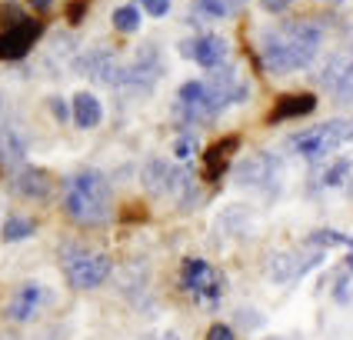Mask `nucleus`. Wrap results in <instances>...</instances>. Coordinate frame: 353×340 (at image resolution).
<instances>
[{
    "label": "nucleus",
    "instance_id": "obj_1",
    "mask_svg": "<svg viewBox=\"0 0 353 340\" xmlns=\"http://www.w3.org/2000/svg\"><path fill=\"white\" fill-rule=\"evenodd\" d=\"M323 47V27L310 17L280 20L256 34V57L270 77H287L307 70Z\"/></svg>",
    "mask_w": 353,
    "mask_h": 340
},
{
    "label": "nucleus",
    "instance_id": "obj_33",
    "mask_svg": "<svg viewBox=\"0 0 353 340\" xmlns=\"http://www.w3.org/2000/svg\"><path fill=\"white\" fill-rule=\"evenodd\" d=\"M0 117H3V97H0Z\"/></svg>",
    "mask_w": 353,
    "mask_h": 340
},
{
    "label": "nucleus",
    "instance_id": "obj_8",
    "mask_svg": "<svg viewBox=\"0 0 353 340\" xmlns=\"http://www.w3.org/2000/svg\"><path fill=\"white\" fill-rule=\"evenodd\" d=\"M180 57L194 60L200 70H216L230 60V40L223 34H214V30H200L196 37H187L176 43Z\"/></svg>",
    "mask_w": 353,
    "mask_h": 340
},
{
    "label": "nucleus",
    "instance_id": "obj_24",
    "mask_svg": "<svg viewBox=\"0 0 353 340\" xmlns=\"http://www.w3.org/2000/svg\"><path fill=\"white\" fill-rule=\"evenodd\" d=\"M196 154H200V140H196V134H190V130H183V134L174 140V147H170V160L187 163V167H194Z\"/></svg>",
    "mask_w": 353,
    "mask_h": 340
},
{
    "label": "nucleus",
    "instance_id": "obj_26",
    "mask_svg": "<svg viewBox=\"0 0 353 340\" xmlns=\"http://www.w3.org/2000/svg\"><path fill=\"white\" fill-rule=\"evenodd\" d=\"M330 294H334L336 303H350L353 300V277L347 274V270H343V274H336L334 290H330Z\"/></svg>",
    "mask_w": 353,
    "mask_h": 340
},
{
    "label": "nucleus",
    "instance_id": "obj_22",
    "mask_svg": "<svg viewBox=\"0 0 353 340\" xmlns=\"http://www.w3.org/2000/svg\"><path fill=\"white\" fill-rule=\"evenodd\" d=\"M110 23H114V30L117 34H137L140 23H143V10H140L137 3H120L117 10L110 14Z\"/></svg>",
    "mask_w": 353,
    "mask_h": 340
},
{
    "label": "nucleus",
    "instance_id": "obj_29",
    "mask_svg": "<svg viewBox=\"0 0 353 340\" xmlns=\"http://www.w3.org/2000/svg\"><path fill=\"white\" fill-rule=\"evenodd\" d=\"M290 3H294V0H260V7H263V10H270V14H283Z\"/></svg>",
    "mask_w": 353,
    "mask_h": 340
},
{
    "label": "nucleus",
    "instance_id": "obj_19",
    "mask_svg": "<svg viewBox=\"0 0 353 340\" xmlns=\"http://www.w3.org/2000/svg\"><path fill=\"white\" fill-rule=\"evenodd\" d=\"M37 234V220L30 214H7L0 223V240L3 243H20V240H30Z\"/></svg>",
    "mask_w": 353,
    "mask_h": 340
},
{
    "label": "nucleus",
    "instance_id": "obj_25",
    "mask_svg": "<svg viewBox=\"0 0 353 340\" xmlns=\"http://www.w3.org/2000/svg\"><path fill=\"white\" fill-rule=\"evenodd\" d=\"M330 90H334L336 103H353V60L340 67V74H336V80L330 83Z\"/></svg>",
    "mask_w": 353,
    "mask_h": 340
},
{
    "label": "nucleus",
    "instance_id": "obj_34",
    "mask_svg": "<svg viewBox=\"0 0 353 340\" xmlns=\"http://www.w3.org/2000/svg\"><path fill=\"white\" fill-rule=\"evenodd\" d=\"M330 3H343V0H330Z\"/></svg>",
    "mask_w": 353,
    "mask_h": 340
},
{
    "label": "nucleus",
    "instance_id": "obj_5",
    "mask_svg": "<svg viewBox=\"0 0 353 340\" xmlns=\"http://www.w3.org/2000/svg\"><path fill=\"white\" fill-rule=\"evenodd\" d=\"M353 140V117H336L327 120V123H316V127H307L290 137V150L296 157L310 160V163H320L330 154H336L343 143Z\"/></svg>",
    "mask_w": 353,
    "mask_h": 340
},
{
    "label": "nucleus",
    "instance_id": "obj_6",
    "mask_svg": "<svg viewBox=\"0 0 353 340\" xmlns=\"http://www.w3.org/2000/svg\"><path fill=\"white\" fill-rule=\"evenodd\" d=\"M230 174L240 187L260 190L267 197H274L280 190V157L270 150H254V154L240 157L236 163H230Z\"/></svg>",
    "mask_w": 353,
    "mask_h": 340
},
{
    "label": "nucleus",
    "instance_id": "obj_21",
    "mask_svg": "<svg viewBox=\"0 0 353 340\" xmlns=\"http://www.w3.org/2000/svg\"><path fill=\"white\" fill-rule=\"evenodd\" d=\"M303 243L316 247V250H334V247L353 250V234H343V230H334V227H320V230H310Z\"/></svg>",
    "mask_w": 353,
    "mask_h": 340
},
{
    "label": "nucleus",
    "instance_id": "obj_10",
    "mask_svg": "<svg viewBox=\"0 0 353 340\" xmlns=\"http://www.w3.org/2000/svg\"><path fill=\"white\" fill-rule=\"evenodd\" d=\"M163 54H160L157 43H143L130 63H123V80L120 87H130V90H150L160 77H163Z\"/></svg>",
    "mask_w": 353,
    "mask_h": 340
},
{
    "label": "nucleus",
    "instance_id": "obj_14",
    "mask_svg": "<svg viewBox=\"0 0 353 340\" xmlns=\"http://www.w3.org/2000/svg\"><path fill=\"white\" fill-rule=\"evenodd\" d=\"M0 163L3 167L27 163V134L23 123L14 117H0Z\"/></svg>",
    "mask_w": 353,
    "mask_h": 340
},
{
    "label": "nucleus",
    "instance_id": "obj_4",
    "mask_svg": "<svg viewBox=\"0 0 353 340\" xmlns=\"http://www.w3.org/2000/svg\"><path fill=\"white\" fill-rule=\"evenodd\" d=\"M60 274L74 290H97L114 274V260L97 247H87L80 240H63L57 250Z\"/></svg>",
    "mask_w": 353,
    "mask_h": 340
},
{
    "label": "nucleus",
    "instance_id": "obj_3",
    "mask_svg": "<svg viewBox=\"0 0 353 340\" xmlns=\"http://www.w3.org/2000/svg\"><path fill=\"white\" fill-rule=\"evenodd\" d=\"M140 180H143V190L150 197H167L174 200L176 207H194L196 197H200V183H196L194 167L176 163V160L147 157L143 170H140Z\"/></svg>",
    "mask_w": 353,
    "mask_h": 340
},
{
    "label": "nucleus",
    "instance_id": "obj_2",
    "mask_svg": "<svg viewBox=\"0 0 353 340\" xmlns=\"http://www.w3.org/2000/svg\"><path fill=\"white\" fill-rule=\"evenodd\" d=\"M60 210L77 227H100L114 214V187L103 170L80 167L60 183Z\"/></svg>",
    "mask_w": 353,
    "mask_h": 340
},
{
    "label": "nucleus",
    "instance_id": "obj_30",
    "mask_svg": "<svg viewBox=\"0 0 353 340\" xmlns=\"http://www.w3.org/2000/svg\"><path fill=\"white\" fill-rule=\"evenodd\" d=\"M27 7H30V10H37V14H47V10L54 7V0H27Z\"/></svg>",
    "mask_w": 353,
    "mask_h": 340
},
{
    "label": "nucleus",
    "instance_id": "obj_15",
    "mask_svg": "<svg viewBox=\"0 0 353 340\" xmlns=\"http://www.w3.org/2000/svg\"><path fill=\"white\" fill-rule=\"evenodd\" d=\"M67 110H70V120H74L77 130H97L103 123V100L90 90H77L67 100Z\"/></svg>",
    "mask_w": 353,
    "mask_h": 340
},
{
    "label": "nucleus",
    "instance_id": "obj_7",
    "mask_svg": "<svg viewBox=\"0 0 353 340\" xmlns=\"http://www.w3.org/2000/svg\"><path fill=\"white\" fill-rule=\"evenodd\" d=\"M180 287L196 300V303H216L223 294V274L210 260L187 257L180 263Z\"/></svg>",
    "mask_w": 353,
    "mask_h": 340
},
{
    "label": "nucleus",
    "instance_id": "obj_13",
    "mask_svg": "<svg viewBox=\"0 0 353 340\" xmlns=\"http://www.w3.org/2000/svg\"><path fill=\"white\" fill-rule=\"evenodd\" d=\"M203 80H183L176 87V117L183 127H196V123H207V110H203Z\"/></svg>",
    "mask_w": 353,
    "mask_h": 340
},
{
    "label": "nucleus",
    "instance_id": "obj_17",
    "mask_svg": "<svg viewBox=\"0 0 353 340\" xmlns=\"http://www.w3.org/2000/svg\"><path fill=\"white\" fill-rule=\"evenodd\" d=\"M40 37V23H14L3 37H0V57L17 60L23 54H30V47Z\"/></svg>",
    "mask_w": 353,
    "mask_h": 340
},
{
    "label": "nucleus",
    "instance_id": "obj_16",
    "mask_svg": "<svg viewBox=\"0 0 353 340\" xmlns=\"http://www.w3.org/2000/svg\"><path fill=\"white\" fill-rule=\"evenodd\" d=\"M10 187L27 200H47L50 197V177H47V170H40L34 163H20V167H14V183H10Z\"/></svg>",
    "mask_w": 353,
    "mask_h": 340
},
{
    "label": "nucleus",
    "instance_id": "obj_18",
    "mask_svg": "<svg viewBox=\"0 0 353 340\" xmlns=\"http://www.w3.org/2000/svg\"><path fill=\"white\" fill-rule=\"evenodd\" d=\"M316 110V97L314 94H290V97H280L270 110V123H283V120H296L307 117Z\"/></svg>",
    "mask_w": 353,
    "mask_h": 340
},
{
    "label": "nucleus",
    "instance_id": "obj_20",
    "mask_svg": "<svg viewBox=\"0 0 353 340\" xmlns=\"http://www.w3.org/2000/svg\"><path fill=\"white\" fill-rule=\"evenodd\" d=\"M243 0H194V20H207V23H216V20H227L240 7Z\"/></svg>",
    "mask_w": 353,
    "mask_h": 340
},
{
    "label": "nucleus",
    "instance_id": "obj_27",
    "mask_svg": "<svg viewBox=\"0 0 353 340\" xmlns=\"http://www.w3.org/2000/svg\"><path fill=\"white\" fill-rule=\"evenodd\" d=\"M137 7L147 14V17H154V20H160V17H167L170 14V0H137Z\"/></svg>",
    "mask_w": 353,
    "mask_h": 340
},
{
    "label": "nucleus",
    "instance_id": "obj_23",
    "mask_svg": "<svg viewBox=\"0 0 353 340\" xmlns=\"http://www.w3.org/2000/svg\"><path fill=\"white\" fill-rule=\"evenodd\" d=\"M353 174V160L350 157H340L334 163H327L323 167V174H320V187L323 190H336V187H343Z\"/></svg>",
    "mask_w": 353,
    "mask_h": 340
},
{
    "label": "nucleus",
    "instance_id": "obj_9",
    "mask_svg": "<svg viewBox=\"0 0 353 340\" xmlns=\"http://www.w3.org/2000/svg\"><path fill=\"white\" fill-rule=\"evenodd\" d=\"M47 303H50L47 283H40V280H23V283H17V287L10 290L3 314H7L10 323H34V320L43 314Z\"/></svg>",
    "mask_w": 353,
    "mask_h": 340
},
{
    "label": "nucleus",
    "instance_id": "obj_28",
    "mask_svg": "<svg viewBox=\"0 0 353 340\" xmlns=\"http://www.w3.org/2000/svg\"><path fill=\"white\" fill-rule=\"evenodd\" d=\"M207 340H236V330L230 323H210L207 327Z\"/></svg>",
    "mask_w": 353,
    "mask_h": 340
},
{
    "label": "nucleus",
    "instance_id": "obj_12",
    "mask_svg": "<svg viewBox=\"0 0 353 340\" xmlns=\"http://www.w3.org/2000/svg\"><path fill=\"white\" fill-rule=\"evenodd\" d=\"M77 67L87 74V77L100 80V83H110V87H120V80H123V60L110 50V47H90L87 54H80Z\"/></svg>",
    "mask_w": 353,
    "mask_h": 340
},
{
    "label": "nucleus",
    "instance_id": "obj_31",
    "mask_svg": "<svg viewBox=\"0 0 353 340\" xmlns=\"http://www.w3.org/2000/svg\"><path fill=\"white\" fill-rule=\"evenodd\" d=\"M343 270H347V274H350V277H353V250H350V254H347V260H343Z\"/></svg>",
    "mask_w": 353,
    "mask_h": 340
},
{
    "label": "nucleus",
    "instance_id": "obj_32",
    "mask_svg": "<svg viewBox=\"0 0 353 340\" xmlns=\"http://www.w3.org/2000/svg\"><path fill=\"white\" fill-rule=\"evenodd\" d=\"M160 340H180V337H174V334H167V337H160Z\"/></svg>",
    "mask_w": 353,
    "mask_h": 340
},
{
    "label": "nucleus",
    "instance_id": "obj_11",
    "mask_svg": "<svg viewBox=\"0 0 353 340\" xmlns=\"http://www.w3.org/2000/svg\"><path fill=\"white\" fill-rule=\"evenodd\" d=\"M323 260H327V250H316V247L303 243V250H287V254H276L270 260V277L276 283H296V280L307 277L310 270H316Z\"/></svg>",
    "mask_w": 353,
    "mask_h": 340
}]
</instances>
